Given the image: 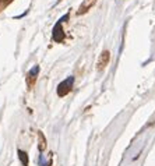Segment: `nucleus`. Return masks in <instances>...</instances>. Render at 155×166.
<instances>
[{"label":"nucleus","mask_w":155,"mask_h":166,"mask_svg":"<svg viewBox=\"0 0 155 166\" xmlns=\"http://www.w3.org/2000/svg\"><path fill=\"white\" fill-rule=\"evenodd\" d=\"M73 81H74L73 77H69L67 80H64V81H63L62 84L59 85V88H57V92H59L60 95H64V94H66V91H64V90H67V88H64V87H69V88H70V87H71V84H73Z\"/></svg>","instance_id":"nucleus-1"},{"label":"nucleus","mask_w":155,"mask_h":166,"mask_svg":"<svg viewBox=\"0 0 155 166\" xmlns=\"http://www.w3.org/2000/svg\"><path fill=\"white\" fill-rule=\"evenodd\" d=\"M63 29H62V23H57L56 25H55V28H53V39L55 41H62L63 39Z\"/></svg>","instance_id":"nucleus-2"},{"label":"nucleus","mask_w":155,"mask_h":166,"mask_svg":"<svg viewBox=\"0 0 155 166\" xmlns=\"http://www.w3.org/2000/svg\"><path fill=\"white\" fill-rule=\"evenodd\" d=\"M18 158H20L21 163H23L24 166L28 165V155H27V152L21 151V149H18Z\"/></svg>","instance_id":"nucleus-3"},{"label":"nucleus","mask_w":155,"mask_h":166,"mask_svg":"<svg viewBox=\"0 0 155 166\" xmlns=\"http://www.w3.org/2000/svg\"><path fill=\"white\" fill-rule=\"evenodd\" d=\"M38 71H39V67H38V66H34V67H32L31 70H29V76L34 77L35 74H38Z\"/></svg>","instance_id":"nucleus-4"}]
</instances>
